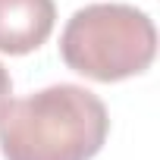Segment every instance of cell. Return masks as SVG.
Returning a JSON list of instances; mask_svg holds the SVG:
<instances>
[{"label": "cell", "instance_id": "6da1fadb", "mask_svg": "<svg viewBox=\"0 0 160 160\" xmlns=\"http://www.w3.org/2000/svg\"><path fill=\"white\" fill-rule=\"evenodd\" d=\"M110 135L104 101L82 85H50L10 98L0 113L3 160H91Z\"/></svg>", "mask_w": 160, "mask_h": 160}, {"label": "cell", "instance_id": "7a4b0ae2", "mask_svg": "<svg viewBox=\"0 0 160 160\" xmlns=\"http://www.w3.org/2000/svg\"><path fill=\"white\" fill-rule=\"evenodd\" d=\"M63 63L91 82H122L151 69L157 57L154 19L132 3H88L60 35Z\"/></svg>", "mask_w": 160, "mask_h": 160}, {"label": "cell", "instance_id": "3957f363", "mask_svg": "<svg viewBox=\"0 0 160 160\" xmlns=\"http://www.w3.org/2000/svg\"><path fill=\"white\" fill-rule=\"evenodd\" d=\"M57 25L53 0H0V53L25 57L38 50Z\"/></svg>", "mask_w": 160, "mask_h": 160}, {"label": "cell", "instance_id": "277c9868", "mask_svg": "<svg viewBox=\"0 0 160 160\" xmlns=\"http://www.w3.org/2000/svg\"><path fill=\"white\" fill-rule=\"evenodd\" d=\"M10 94H13V78H10V72H7V66L0 63V113H3V107H7V101H10Z\"/></svg>", "mask_w": 160, "mask_h": 160}]
</instances>
